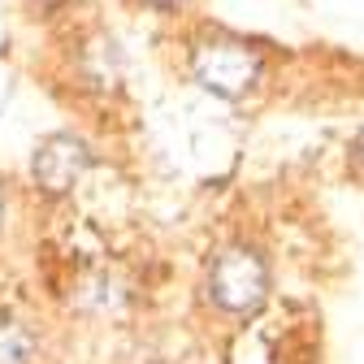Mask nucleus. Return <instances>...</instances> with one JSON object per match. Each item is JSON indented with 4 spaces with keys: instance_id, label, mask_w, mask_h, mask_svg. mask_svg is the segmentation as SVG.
<instances>
[{
    "instance_id": "1",
    "label": "nucleus",
    "mask_w": 364,
    "mask_h": 364,
    "mask_svg": "<svg viewBox=\"0 0 364 364\" xmlns=\"http://www.w3.org/2000/svg\"><path fill=\"white\" fill-rule=\"evenodd\" d=\"M264 291H269V269L247 247L221 252L213 260V269H208V295L225 312H252L264 299Z\"/></svg>"
},
{
    "instance_id": "2",
    "label": "nucleus",
    "mask_w": 364,
    "mask_h": 364,
    "mask_svg": "<svg viewBox=\"0 0 364 364\" xmlns=\"http://www.w3.org/2000/svg\"><path fill=\"white\" fill-rule=\"evenodd\" d=\"M256 74H260V57L239 39H213V43H200L196 53V78L217 96H243L256 82Z\"/></svg>"
},
{
    "instance_id": "3",
    "label": "nucleus",
    "mask_w": 364,
    "mask_h": 364,
    "mask_svg": "<svg viewBox=\"0 0 364 364\" xmlns=\"http://www.w3.org/2000/svg\"><path fill=\"white\" fill-rule=\"evenodd\" d=\"M87 169V148L74 139V134H53V139H43V148L35 152V178L43 191H70L78 173Z\"/></svg>"
},
{
    "instance_id": "4",
    "label": "nucleus",
    "mask_w": 364,
    "mask_h": 364,
    "mask_svg": "<svg viewBox=\"0 0 364 364\" xmlns=\"http://www.w3.org/2000/svg\"><path fill=\"white\" fill-rule=\"evenodd\" d=\"M26 360H31V334L9 316H0V364H26Z\"/></svg>"
},
{
    "instance_id": "5",
    "label": "nucleus",
    "mask_w": 364,
    "mask_h": 364,
    "mask_svg": "<svg viewBox=\"0 0 364 364\" xmlns=\"http://www.w3.org/2000/svg\"><path fill=\"white\" fill-rule=\"evenodd\" d=\"M152 5H178V0H152Z\"/></svg>"
},
{
    "instance_id": "6",
    "label": "nucleus",
    "mask_w": 364,
    "mask_h": 364,
    "mask_svg": "<svg viewBox=\"0 0 364 364\" xmlns=\"http://www.w3.org/2000/svg\"><path fill=\"white\" fill-rule=\"evenodd\" d=\"M360 161H364V134H360Z\"/></svg>"
}]
</instances>
